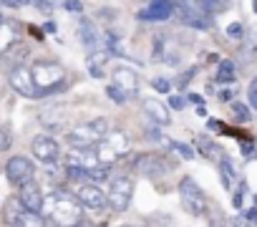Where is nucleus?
Instances as JSON below:
<instances>
[{"label":"nucleus","mask_w":257,"mask_h":227,"mask_svg":"<svg viewBox=\"0 0 257 227\" xmlns=\"http://www.w3.org/2000/svg\"><path fill=\"white\" fill-rule=\"evenodd\" d=\"M169 149H174V152H177V154H179L182 159H187V162L197 157V154H194V149H192L189 144H179V142H172V144H169Z\"/></svg>","instance_id":"nucleus-28"},{"label":"nucleus","mask_w":257,"mask_h":227,"mask_svg":"<svg viewBox=\"0 0 257 227\" xmlns=\"http://www.w3.org/2000/svg\"><path fill=\"white\" fill-rule=\"evenodd\" d=\"M108 134V122L103 117L88 122V124H81V127H73L71 134H68V144L73 149H96L98 142Z\"/></svg>","instance_id":"nucleus-2"},{"label":"nucleus","mask_w":257,"mask_h":227,"mask_svg":"<svg viewBox=\"0 0 257 227\" xmlns=\"http://www.w3.org/2000/svg\"><path fill=\"white\" fill-rule=\"evenodd\" d=\"M76 227H93V224H91V222H86V219H83V222H81V224H76Z\"/></svg>","instance_id":"nucleus-43"},{"label":"nucleus","mask_w":257,"mask_h":227,"mask_svg":"<svg viewBox=\"0 0 257 227\" xmlns=\"http://www.w3.org/2000/svg\"><path fill=\"white\" fill-rule=\"evenodd\" d=\"M106 197H108V207L113 212H126L128 204H132V197H134V177H128V174L113 177Z\"/></svg>","instance_id":"nucleus-7"},{"label":"nucleus","mask_w":257,"mask_h":227,"mask_svg":"<svg viewBox=\"0 0 257 227\" xmlns=\"http://www.w3.org/2000/svg\"><path fill=\"white\" fill-rule=\"evenodd\" d=\"M21 212H23V204H21L18 194L8 197V199H6V204H3V219H6V224H8V227H16V222H18Z\"/></svg>","instance_id":"nucleus-20"},{"label":"nucleus","mask_w":257,"mask_h":227,"mask_svg":"<svg viewBox=\"0 0 257 227\" xmlns=\"http://www.w3.org/2000/svg\"><path fill=\"white\" fill-rule=\"evenodd\" d=\"M126 149H128V137H126L121 129H116V132H108V134L98 142V147H96L93 152H96L101 167H111L113 162H118V159L126 154Z\"/></svg>","instance_id":"nucleus-5"},{"label":"nucleus","mask_w":257,"mask_h":227,"mask_svg":"<svg viewBox=\"0 0 257 227\" xmlns=\"http://www.w3.org/2000/svg\"><path fill=\"white\" fill-rule=\"evenodd\" d=\"M8 83L16 93H21L23 98H38V88L33 83V76H31V68L26 66H16L11 73H8Z\"/></svg>","instance_id":"nucleus-9"},{"label":"nucleus","mask_w":257,"mask_h":227,"mask_svg":"<svg viewBox=\"0 0 257 227\" xmlns=\"http://www.w3.org/2000/svg\"><path fill=\"white\" fill-rule=\"evenodd\" d=\"M137 172L144 174V177H162V174L169 172V164L159 154H144V157L137 159Z\"/></svg>","instance_id":"nucleus-15"},{"label":"nucleus","mask_w":257,"mask_h":227,"mask_svg":"<svg viewBox=\"0 0 257 227\" xmlns=\"http://www.w3.org/2000/svg\"><path fill=\"white\" fill-rule=\"evenodd\" d=\"M242 199H244V184H239V189L234 192V199H232V204L239 209V207H242Z\"/></svg>","instance_id":"nucleus-37"},{"label":"nucleus","mask_w":257,"mask_h":227,"mask_svg":"<svg viewBox=\"0 0 257 227\" xmlns=\"http://www.w3.org/2000/svg\"><path fill=\"white\" fill-rule=\"evenodd\" d=\"M179 197H182V207H184L189 214L202 217V214L207 212V194H204V189L197 184L194 177H184V179L179 182Z\"/></svg>","instance_id":"nucleus-6"},{"label":"nucleus","mask_w":257,"mask_h":227,"mask_svg":"<svg viewBox=\"0 0 257 227\" xmlns=\"http://www.w3.org/2000/svg\"><path fill=\"white\" fill-rule=\"evenodd\" d=\"M169 106L179 111V108H184V106H187V98H184V96H172V98H169Z\"/></svg>","instance_id":"nucleus-36"},{"label":"nucleus","mask_w":257,"mask_h":227,"mask_svg":"<svg viewBox=\"0 0 257 227\" xmlns=\"http://www.w3.org/2000/svg\"><path fill=\"white\" fill-rule=\"evenodd\" d=\"M247 96H249V103H252V108L257 111V76L252 78V83H249V88H247Z\"/></svg>","instance_id":"nucleus-33"},{"label":"nucleus","mask_w":257,"mask_h":227,"mask_svg":"<svg viewBox=\"0 0 257 227\" xmlns=\"http://www.w3.org/2000/svg\"><path fill=\"white\" fill-rule=\"evenodd\" d=\"M232 113H234L237 122H247L249 119V108L244 103H239V101H232Z\"/></svg>","instance_id":"nucleus-30"},{"label":"nucleus","mask_w":257,"mask_h":227,"mask_svg":"<svg viewBox=\"0 0 257 227\" xmlns=\"http://www.w3.org/2000/svg\"><path fill=\"white\" fill-rule=\"evenodd\" d=\"M142 106H144L147 117H149L152 122H157V124H162V127H167V124L172 122V113H169V108H167L159 98H144V101H142Z\"/></svg>","instance_id":"nucleus-17"},{"label":"nucleus","mask_w":257,"mask_h":227,"mask_svg":"<svg viewBox=\"0 0 257 227\" xmlns=\"http://www.w3.org/2000/svg\"><path fill=\"white\" fill-rule=\"evenodd\" d=\"M229 98H232V91H227V88L219 91V101H229Z\"/></svg>","instance_id":"nucleus-39"},{"label":"nucleus","mask_w":257,"mask_h":227,"mask_svg":"<svg viewBox=\"0 0 257 227\" xmlns=\"http://www.w3.org/2000/svg\"><path fill=\"white\" fill-rule=\"evenodd\" d=\"M227 36H229L232 41H242V38H244L242 23H229V26H227Z\"/></svg>","instance_id":"nucleus-31"},{"label":"nucleus","mask_w":257,"mask_h":227,"mask_svg":"<svg viewBox=\"0 0 257 227\" xmlns=\"http://www.w3.org/2000/svg\"><path fill=\"white\" fill-rule=\"evenodd\" d=\"M63 8H66L68 13H83L81 0H63Z\"/></svg>","instance_id":"nucleus-34"},{"label":"nucleus","mask_w":257,"mask_h":227,"mask_svg":"<svg viewBox=\"0 0 257 227\" xmlns=\"http://www.w3.org/2000/svg\"><path fill=\"white\" fill-rule=\"evenodd\" d=\"M78 38H81V43L93 53L96 48H98V43H101V33L96 31V26L88 21V18H81V26H78Z\"/></svg>","instance_id":"nucleus-19"},{"label":"nucleus","mask_w":257,"mask_h":227,"mask_svg":"<svg viewBox=\"0 0 257 227\" xmlns=\"http://www.w3.org/2000/svg\"><path fill=\"white\" fill-rule=\"evenodd\" d=\"M11 144H13V132H11V127L0 124V152H8Z\"/></svg>","instance_id":"nucleus-27"},{"label":"nucleus","mask_w":257,"mask_h":227,"mask_svg":"<svg viewBox=\"0 0 257 227\" xmlns=\"http://www.w3.org/2000/svg\"><path fill=\"white\" fill-rule=\"evenodd\" d=\"M46 214L51 219L53 227H76L83 222V212H81V202L76 199V192H68L66 187H58L43 204Z\"/></svg>","instance_id":"nucleus-1"},{"label":"nucleus","mask_w":257,"mask_h":227,"mask_svg":"<svg viewBox=\"0 0 257 227\" xmlns=\"http://www.w3.org/2000/svg\"><path fill=\"white\" fill-rule=\"evenodd\" d=\"M31 76H33V83L38 88V96H46V93L58 88V83L63 81L66 71L56 61H36L33 68H31Z\"/></svg>","instance_id":"nucleus-4"},{"label":"nucleus","mask_w":257,"mask_h":227,"mask_svg":"<svg viewBox=\"0 0 257 227\" xmlns=\"http://www.w3.org/2000/svg\"><path fill=\"white\" fill-rule=\"evenodd\" d=\"M197 147H199V152L204 154V157H214V154H219V149H217V144H212L207 137H202L199 142H197Z\"/></svg>","instance_id":"nucleus-29"},{"label":"nucleus","mask_w":257,"mask_h":227,"mask_svg":"<svg viewBox=\"0 0 257 227\" xmlns=\"http://www.w3.org/2000/svg\"><path fill=\"white\" fill-rule=\"evenodd\" d=\"M18 199H21V204H23V209H28V212H38V214H43V204H46V194H43V189H41V184H38L36 179H31V182H26V184H21V189H18Z\"/></svg>","instance_id":"nucleus-11"},{"label":"nucleus","mask_w":257,"mask_h":227,"mask_svg":"<svg viewBox=\"0 0 257 227\" xmlns=\"http://www.w3.org/2000/svg\"><path fill=\"white\" fill-rule=\"evenodd\" d=\"M63 122H66V108L61 103H51L41 111V124L46 129H61Z\"/></svg>","instance_id":"nucleus-18"},{"label":"nucleus","mask_w":257,"mask_h":227,"mask_svg":"<svg viewBox=\"0 0 257 227\" xmlns=\"http://www.w3.org/2000/svg\"><path fill=\"white\" fill-rule=\"evenodd\" d=\"M16 6H26V3H31V0H13Z\"/></svg>","instance_id":"nucleus-42"},{"label":"nucleus","mask_w":257,"mask_h":227,"mask_svg":"<svg viewBox=\"0 0 257 227\" xmlns=\"http://www.w3.org/2000/svg\"><path fill=\"white\" fill-rule=\"evenodd\" d=\"M0 6H8V8H18V6L13 3V0H0Z\"/></svg>","instance_id":"nucleus-41"},{"label":"nucleus","mask_w":257,"mask_h":227,"mask_svg":"<svg viewBox=\"0 0 257 227\" xmlns=\"http://www.w3.org/2000/svg\"><path fill=\"white\" fill-rule=\"evenodd\" d=\"M202 3H204V8H207V13H209V16H217V13L227 11L229 0H202Z\"/></svg>","instance_id":"nucleus-26"},{"label":"nucleus","mask_w":257,"mask_h":227,"mask_svg":"<svg viewBox=\"0 0 257 227\" xmlns=\"http://www.w3.org/2000/svg\"><path fill=\"white\" fill-rule=\"evenodd\" d=\"M43 31H46V33H56V26H53V23H46Z\"/></svg>","instance_id":"nucleus-40"},{"label":"nucleus","mask_w":257,"mask_h":227,"mask_svg":"<svg viewBox=\"0 0 257 227\" xmlns=\"http://www.w3.org/2000/svg\"><path fill=\"white\" fill-rule=\"evenodd\" d=\"M174 16L182 26L194 31H204L212 26V16L207 13L202 0H174Z\"/></svg>","instance_id":"nucleus-3"},{"label":"nucleus","mask_w":257,"mask_h":227,"mask_svg":"<svg viewBox=\"0 0 257 227\" xmlns=\"http://www.w3.org/2000/svg\"><path fill=\"white\" fill-rule=\"evenodd\" d=\"M239 56H242V61H244V63L254 61V56H257V31H252V36L242 38V48H239Z\"/></svg>","instance_id":"nucleus-22"},{"label":"nucleus","mask_w":257,"mask_h":227,"mask_svg":"<svg viewBox=\"0 0 257 227\" xmlns=\"http://www.w3.org/2000/svg\"><path fill=\"white\" fill-rule=\"evenodd\" d=\"M31 152H33V157H36L41 164H56L58 157H61V147H58V142H56L53 137H48V134L36 137L33 144H31Z\"/></svg>","instance_id":"nucleus-10"},{"label":"nucleus","mask_w":257,"mask_h":227,"mask_svg":"<svg viewBox=\"0 0 257 227\" xmlns=\"http://www.w3.org/2000/svg\"><path fill=\"white\" fill-rule=\"evenodd\" d=\"M219 172H222V184H224V189H232V182H234V177H237L232 162L222 157V162H219Z\"/></svg>","instance_id":"nucleus-24"},{"label":"nucleus","mask_w":257,"mask_h":227,"mask_svg":"<svg viewBox=\"0 0 257 227\" xmlns=\"http://www.w3.org/2000/svg\"><path fill=\"white\" fill-rule=\"evenodd\" d=\"M108 56H111V53H106V51H93V53L88 56L86 66H88V71H91L93 78H101V76H103V63L108 61Z\"/></svg>","instance_id":"nucleus-21"},{"label":"nucleus","mask_w":257,"mask_h":227,"mask_svg":"<svg viewBox=\"0 0 257 227\" xmlns=\"http://www.w3.org/2000/svg\"><path fill=\"white\" fill-rule=\"evenodd\" d=\"M194 73H197V68H189V71H187L184 76H179V88H182V86H187V83H189V81L194 78Z\"/></svg>","instance_id":"nucleus-38"},{"label":"nucleus","mask_w":257,"mask_h":227,"mask_svg":"<svg viewBox=\"0 0 257 227\" xmlns=\"http://www.w3.org/2000/svg\"><path fill=\"white\" fill-rule=\"evenodd\" d=\"M172 16H174V0H152L147 8L137 13L139 21H149V23H164Z\"/></svg>","instance_id":"nucleus-12"},{"label":"nucleus","mask_w":257,"mask_h":227,"mask_svg":"<svg viewBox=\"0 0 257 227\" xmlns=\"http://www.w3.org/2000/svg\"><path fill=\"white\" fill-rule=\"evenodd\" d=\"M217 81H222V83L234 81V63H232L229 58H224V61L219 63V68H217Z\"/></svg>","instance_id":"nucleus-25"},{"label":"nucleus","mask_w":257,"mask_h":227,"mask_svg":"<svg viewBox=\"0 0 257 227\" xmlns=\"http://www.w3.org/2000/svg\"><path fill=\"white\" fill-rule=\"evenodd\" d=\"M6 174H8V182L21 187L26 182H31L36 177V167L28 157H11L8 164H6Z\"/></svg>","instance_id":"nucleus-8"},{"label":"nucleus","mask_w":257,"mask_h":227,"mask_svg":"<svg viewBox=\"0 0 257 227\" xmlns=\"http://www.w3.org/2000/svg\"><path fill=\"white\" fill-rule=\"evenodd\" d=\"M76 199L81 202V207H88V209H103V207L108 204L106 192H103L101 187L91 184V182H86V184H81V187L76 189Z\"/></svg>","instance_id":"nucleus-13"},{"label":"nucleus","mask_w":257,"mask_h":227,"mask_svg":"<svg viewBox=\"0 0 257 227\" xmlns=\"http://www.w3.org/2000/svg\"><path fill=\"white\" fill-rule=\"evenodd\" d=\"M16 227H46V217L38 214V212L23 209L21 217H18V222H16Z\"/></svg>","instance_id":"nucleus-23"},{"label":"nucleus","mask_w":257,"mask_h":227,"mask_svg":"<svg viewBox=\"0 0 257 227\" xmlns=\"http://www.w3.org/2000/svg\"><path fill=\"white\" fill-rule=\"evenodd\" d=\"M113 86L128 98V96H134L137 91H139V76H137V71L134 68H116L113 71Z\"/></svg>","instance_id":"nucleus-14"},{"label":"nucleus","mask_w":257,"mask_h":227,"mask_svg":"<svg viewBox=\"0 0 257 227\" xmlns=\"http://www.w3.org/2000/svg\"><path fill=\"white\" fill-rule=\"evenodd\" d=\"M152 86H154V91H159V93H169V91H172V83H169L167 78H154Z\"/></svg>","instance_id":"nucleus-32"},{"label":"nucleus","mask_w":257,"mask_h":227,"mask_svg":"<svg viewBox=\"0 0 257 227\" xmlns=\"http://www.w3.org/2000/svg\"><path fill=\"white\" fill-rule=\"evenodd\" d=\"M68 167H78V169H83V172L91 174L93 169L101 167V162H98V157H96L93 149H73L68 154Z\"/></svg>","instance_id":"nucleus-16"},{"label":"nucleus","mask_w":257,"mask_h":227,"mask_svg":"<svg viewBox=\"0 0 257 227\" xmlns=\"http://www.w3.org/2000/svg\"><path fill=\"white\" fill-rule=\"evenodd\" d=\"M106 93H108V98H111V101H116V103H123V101H126V96H123L116 86H108V88H106Z\"/></svg>","instance_id":"nucleus-35"}]
</instances>
